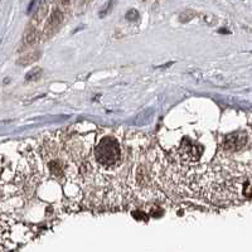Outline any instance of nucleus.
I'll list each match as a JSON object with an SVG mask.
<instances>
[{"label": "nucleus", "instance_id": "obj_2", "mask_svg": "<svg viewBox=\"0 0 252 252\" xmlns=\"http://www.w3.org/2000/svg\"><path fill=\"white\" fill-rule=\"evenodd\" d=\"M179 155L186 163H193L201 157V148L190 143V141H187V143L182 144L181 149H179Z\"/></svg>", "mask_w": 252, "mask_h": 252}, {"label": "nucleus", "instance_id": "obj_4", "mask_svg": "<svg viewBox=\"0 0 252 252\" xmlns=\"http://www.w3.org/2000/svg\"><path fill=\"white\" fill-rule=\"evenodd\" d=\"M153 115H154L153 110H146V111L141 112V114L139 115L138 119L135 120V123L136 124H148L150 121V119H152Z\"/></svg>", "mask_w": 252, "mask_h": 252}, {"label": "nucleus", "instance_id": "obj_1", "mask_svg": "<svg viewBox=\"0 0 252 252\" xmlns=\"http://www.w3.org/2000/svg\"><path fill=\"white\" fill-rule=\"evenodd\" d=\"M96 159L100 164L105 166H110L115 164L120 158V148L116 140L112 138L102 139L96 148Z\"/></svg>", "mask_w": 252, "mask_h": 252}, {"label": "nucleus", "instance_id": "obj_5", "mask_svg": "<svg viewBox=\"0 0 252 252\" xmlns=\"http://www.w3.org/2000/svg\"><path fill=\"white\" fill-rule=\"evenodd\" d=\"M40 73H42V71H40L39 68H35V69H33V71H31L28 73V75H27V80H37L38 77H39L40 76Z\"/></svg>", "mask_w": 252, "mask_h": 252}, {"label": "nucleus", "instance_id": "obj_7", "mask_svg": "<svg viewBox=\"0 0 252 252\" xmlns=\"http://www.w3.org/2000/svg\"><path fill=\"white\" fill-rule=\"evenodd\" d=\"M112 3H114V0H110V3H109V4H107L106 9H105V10H102V12H101L100 17H105V15H106V14H107V13H109L110 8H111V5H112Z\"/></svg>", "mask_w": 252, "mask_h": 252}, {"label": "nucleus", "instance_id": "obj_3", "mask_svg": "<svg viewBox=\"0 0 252 252\" xmlns=\"http://www.w3.org/2000/svg\"><path fill=\"white\" fill-rule=\"evenodd\" d=\"M245 144V136L242 138V135L240 134H232L226 136L224 140V148L229 150H237L241 146H244Z\"/></svg>", "mask_w": 252, "mask_h": 252}, {"label": "nucleus", "instance_id": "obj_6", "mask_svg": "<svg viewBox=\"0 0 252 252\" xmlns=\"http://www.w3.org/2000/svg\"><path fill=\"white\" fill-rule=\"evenodd\" d=\"M126 19L130 20V22L138 20L139 19V13L136 12V10H130V12H127V14H126Z\"/></svg>", "mask_w": 252, "mask_h": 252}]
</instances>
